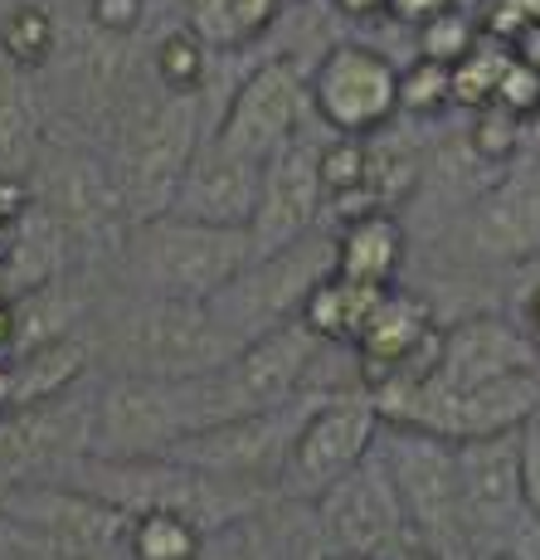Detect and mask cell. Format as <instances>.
<instances>
[{
    "instance_id": "obj_5",
    "label": "cell",
    "mask_w": 540,
    "mask_h": 560,
    "mask_svg": "<svg viewBox=\"0 0 540 560\" xmlns=\"http://www.w3.org/2000/svg\"><path fill=\"white\" fill-rule=\"evenodd\" d=\"M395 498L404 508L409 541L438 560H472L462 532V492H458V444L409 424H385L375 439Z\"/></svg>"
},
{
    "instance_id": "obj_14",
    "label": "cell",
    "mask_w": 540,
    "mask_h": 560,
    "mask_svg": "<svg viewBox=\"0 0 540 560\" xmlns=\"http://www.w3.org/2000/svg\"><path fill=\"white\" fill-rule=\"evenodd\" d=\"M312 113L337 137L385 132L399 113V63L361 39H341L312 63L307 73Z\"/></svg>"
},
{
    "instance_id": "obj_39",
    "label": "cell",
    "mask_w": 540,
    "mask_h": 560,
    "mask_svg": "<svg viewBox=\"0 0 540 560\" xmlns=\"http://www.w3.org/2000/svg\"><path fill=\"white\" fill-rule=\"evenodd\" d=\"M521 303H526V331H531L536 351H540V283L536 288H521Z\"/></svg>"
},
{
    "instance_id": "obj_12",
    "label": "cell",
    "mask_w": 540,
    "mask_h": 560,
    "mask_svg": "<svg viewBox=\"0 0 540 560\" xmlns=\"http://www.w3.org/2000/svg\"><path fill=\"white\" fill-rule=\"evenodd\" d=\"M321 400H327V395H307V400L268 409V415H244V419H230V424L200 429V434L180 439L166 458L210 472V478H224V482H244V488L278 492L302 424H307L312 409H317Z\"/></svg>"
},
{
    "instance_id": "obj_8",
    "label": "cell",
    "mask_w": 540,
    "mask_h": 560,
    "mask_svg": "<svg viewBox=\"0 0 540 560\" xmlns=\"http://www.w3.org/2000/svg\"><path fill=\"white\" fill-rule=\"evenodd\" d=\"M385 424H409L438 434L448 444H478V439L521 434L531 419H540V375H512V381L482 385H438L424 381L419 390L375 400Z\"/></svg>"
},
{
    "instance_id": "obj_27",
    "label": "cell",
    "mask_w": 540,
    "mask_h": 560,
    "mask_svg": "<svg viewBox=\"0 0 540 560\" xmlns=\"http://www.w3.org/2000/svg\"><path fill=\"white\" fill-rule=\"evenodd\" d=\"M210 536L176 512H142L132 516V560H204Z\"/></svg>"
},
{
    "instance_id": "obj_10",
    "label": "cell",
    "mask_w": 540,
    "mask_h": 560,
    "mask_svg": "<svg viewBox=\"0 0 540 560\" xmlns=\"http://www.w3.org/2000/svg\"><path fill=\"white\" fill-rule=\"evenodd\" d=\"M321 351H327V341L307 322H293V327H278L268 337H258L224 371L204 375L214 424H230V419H244V415H268V409L297 405L307 395H331L312 385Z\"/></svg>"
},
{
    "instance_id": "obj_2",
    "label": "cell",
    "mask_w": 540,
    "mask_h": 560,
    "mask_svg": "<svg viewBox=\"0 0 540 560\" xmlns=\"http://www.w3.org/2000/svg\"><path fill=\"white\" fill-rule=\"evenodd\" d=\"M122 264L142 298L214 303L254 264V240L248 230H214L161 214L122 230Z\"/></svg>"
},
{
    "instance_id": "obj_33",
    "label": "cell",
    "mask_w": 540,
    "mask_h": 560,
    "mask_svg": "<svg viewBox=\"0 0 540 560\" xmlns=\"http://www.w3.org/2000/svg\"><path fill=\"white\" fill-rule=\"evenodd\" d=\"M142 15H146V0H89L93 30H107V35H127V30H137Z\"/></svg>"
},
{
    "instance_id": "obj_1",
    "label": "cell",
    "mask_w": 540,
    "mask_h": 560,
    "mask_svg": "<svg viewBox=\"0 0 540 560\" xmlns=\"http://www.w3.org/2000/svg\"><path fill=\"white\" fill-rule=\"evenodd\" d=\"M73 488L93 492V498L113 502V508L142 516V512H176L196 522L204 536H230L239 526L258 522L278 492L268 488H244V482L210 478L200 468H186L176 458H132V463H107V458H83L69 478Z\"/></svg>"
},
{
    "instance_id": "obj_20",
    "label": "cell",
    "mask_w": 540,
    "mask_h": 560,
    "mask_svg": "<svg viewBox=\"0 0 540 560\" xmlns=\"http://www.w3.org/2000/svg\"><path fill=\"white\" fill-rule=\"evenodd\" d=\"M472 244L496 264L526 268L540 258V156H521L472 205Z\"/></svg>"
},
{
    "instance_id": "obj_41",
    "label": "cell",
    "mask_w": 540,
    "mask_h": 560,
    "mask_svg": "<svg viewBox=\"0 0 540 560\" xmlns=\"http://www.w3.org/2000/svg\"><path fill=\"white\" fill-rule=\"evenodd\" d=\"M345 15H375V10H385L390 0H337Z\"/></svg>"
},
{
    "instance_id": "obj_19",
    "label": "cell",
    "mask_w": 540,
    "mask_h": 560,
    "mask_svg": "<svg viewBox=\"0 0 540 560\" xmlns=\"http://www.w3.org/2000/svg\"><path fill=\"white\" fill-rule=\"evenodd\" d=\"M512 375H540V351L526 327L502 312H472L443 327V357L434 371L438 385H482Z\"/></svg>"
},
{
    "instance_id": "obj_11",
    "label": "cell",
    "mask_w": 540,
    "mask_h": 560,
    "mask_svg": "<svg viewBox=\"0 0 540 560\" xmlns=\"http://www.w3.org/2000/svg\"><path fill=\"white\" fill-rule=\"evenodd\" d=\"M380 429H385L380 409H375V400L361 385L331 390L327 400L312 409L307 424H302L293 458H287V468H283V482H278V498L297 502V508L321 502L345 472H355L375 454Z\"/></svg>"
},
{
    "instance_id": "obj_34",
    "label": "cell",
    "mask_w": 540,
    "mask_h": 560,
    "mask_svg": "<svg viewBox=\"0 0 540 560\" xmlns=\"http://www.w3.org/2000/svg\"><path fill=\"white\" fill-rule=\"evenodd\" d=\"M448 10H458V0H390L385 15L399 20V25H409V30H424L429 20L448 15Z\"/></svg>"
},
{
    "instance_id": "obj_44",
    "label": "cell",
    "mask_w": 540,
    "mask_h": 560,
    "mask_svg": "<svg viewBox=\"0 0 540 560\" xmlns=\"http://www.w3.org/2000/svg\"><path fill=\"white\" fill-rule=\"evenodd\" d=\"M521 273H526V288H536L540 283V258H536V264H526Z\"/></svg>"
},
{
    "instance_id": "obj_29",
    "label": "cell",
    "mask_w": 540,
    "mask_h": 560,
    "mask_svg": "<svg viewBox=\"0 0 540 560\" xmlns=\"http://www.w3.org/2000/svg\"><path fill=\"white\" fill-rule=\"evenodd\" d=\"M453 69H443L434 59H419L399 69V113H414V117H434L443 107H453Z\"/></svg>"
},
{
    "instance_id": "obj_7",
    "label": "cell",
    "mask_w": 540,
    "mask_h": 560,
    "mask_svg": "<svg viewBox=\"0 0 540 560\" xmlns=\"http://www.w3.org/2000/svg\"><path fill=\"white\" fill-rule=\"evenodd\" d=\"M327 278H337V234L317 230L302 244H293V249L254 258L210 307L220 312L224 327H230L244 347H254L268 331L302 322L312 293H317Z\"/></svg>"
},
{
    "instance_id": "obj_15",
    "label": "cell",
    "mask_w": 540,
    "mask_h": 560,
    "mask_svg": "<svg viewBox=\"0 0 540 560\" xmlns=\"http://www.w3.org/2000/svg\"><path fill=\"white\" fill-rule=\"evenodd\" d=\"M458 492L472 560H502L516 526L531 516L521 472V434L458 444Z\"/></svg>"
},
{
    "instance_id": "obj_3",
    "label": "cell",
    "mask_w": 540,
    "mask_h": 560,
    "mask_svg": "<svg viewBox=\"0 0 540 560\" xmlns=\"http://www.w3.org/2000/svg\"><path fill=\"white\" fill-rule=\"evenodd\" d=\"M244 351V341L224 327L210 303H176V298H142L113 341V375H146V381H204L224 371Z\"/></svg>"
},
{
    "instance_id": "obj_43",
    "label": "cell",
    "mask_w": 540,
    "mask_h": 560,
    "mask_svg": "<svg viewBox=\"0 0 540 560\" xmlns=\"http://www.w3.org/2000/svg\"><path fill=\"white\" fill-rule=\"evenodd\" d=\"M10 488H15V478H10L5 468H0V508H5V498H10Z\"/></svg>"
},
{
    "instance_id": "obj_13",
    "label": "cell",
    "mask_w": 540,
    "mask_h": 560,
    "mask_svg": "<svg viewBox=\"0 0 540 560\" xmlns=\"http://www.w3.org/2000/svg\"><path fill=\"white\" fill-rule=\"evenodd\" d=\"M312 526L327 546V560H395L404 546H414L380 454H371L327 498L312 502Z\"/></svg>"
},
{
    "instance_id": "obj_25",
    "label": "cell",
    "mask_w": 540,
    "mask_h": 560,
    "mask_svg": "<svg viewBox=\"0 0 540 560\" xmlns=\"http://www.w3.org/2000/svg\"><path fill=\"white\" fill-rule=\"evenodd\" d=\"M283 0H186V30L204 49H248L273 30Z\"/></svg>"
},
{
    "instance_id": "obj_40",
    "label": "cell",
    "mask_w": 540,
    "mask_h": 560,
    "mask_svg": "<svg viewBox=\"0 0 540 560\" xmlns=\"http://www.w3.org/2000/svg\"><path fill=\"white\" fill-rule=\"evenodd\" d=\"M15 409V371H10V361L0 357V419Z\"/></svg>"
},
{
    "instance_id": "obj_26",
    "label": "cell",
    "mask_w": 540,
    "mask_h": 560,
    "mask_svg": "<svg viewBox=\"0 0 540 560\" xmlns=\"http://www.w3.org/2000/svg\"><path fill=\"white\" fill-rule=\"evenodd\" d=\"M54 49H59V30H54L45 5L25 0V5L5 10V20H0V63L5 69L35 73L54 59Z\"/></svg>"
},
{
    "instance_id": "obj_18",
    "label": "cell",
    "mask_w": 540,
    "mask_h": 560,
    "mask_svg": "<svg viewBox=\"0 0 540 560\" xmlns=\"http://www.w3.org/2000/svg\"><path fill=\"white\" fill-rule=\"evenodd\" d=\"M321 214H327V190H321V176H317V147L297 137L287 152H278L263 166L258 214H254V224H248L254 258L293 249L307 234H317Z\"/></svg>"
},
{
    "instance_id": "obj_28",
    "label": "cell",
    "mask_w": 540,
    "mask_h": 560,
    "mask_svg": "<svg viewBox=\"0 0 540 560\" xmlns=\"http://www.w3.org/2000/svg\"><path fill=\"white\" fill-rule=\"evenodd\" d=\"M516 54H502L492 45V39H482L478 49L468 54V59L453 69V98L462 107H472V113H482V107L496 103V89H502L506 69H512Z\"/></svg>"
},
{
    "instance_id": "obj_24",
    "label": "cell",
    "mask_w": 540,
    "mask_h": 560,
    "mask_svg": "<svg viewBox=\"0 0 540 560\" xmlns=\"http://www.w3.org/2000/svg\"><path fill=\"white\" fill-rule=\"evenodd\" d=\"M385 298H390V288H365V283H345V278H327V283L312 293L302 322H307L327 347L355 351V341L365 337V327H371V317L380 312Z\"/></svg>"
},
{
    "instance_id": "obj_22",
    "label": "cell",
    "mask_w": 540,
    "mask_h": 560,
    "mask_svg": "<svg viewBox=\"0 0 540 560\" xmlns=\"http://www.w3.org/2000/svg\"><path fill=\"white\" fill-rule=\"evenodd\" d=\"M331 234H337V278L365 288H395V273L404 264V224L390 210H361Z\"/></svg>"
},
{
    "instance_id": "obj_17",
    "label": "cell",
    "mask_w": 540,
    "mask_h": 560,
    "mask_svg": "<svg viewBox=\"0 0 540 560\" xmlns=\"http://www.w3.org/2000/svg\"><path fill=\"white\" fill-rule=\"evenodd\" d=\"M93 458V390L10 409L0 419V468L15 482H59Z\"/></svg>"
},
{
    "instance_id": "obj_21",
    "label": "cell",
    "mask_w": 540,
    "mask_h": 560,
    "mask_svg": "<svg viewBox=\"0 0 540 560\" xmlns=\"http://www.w3.org/2000/svg\"><path fill=\"white\" fill-rule=\"evenodd\" d=\"M258 190H263V166L230 152L220 137H204L171 214L190 224H214V230H248L258 214Z\"/></svg>"
},
{
    "instance_id": "obj_32",
    "label": "cell",
    "mask_w": 540,
    "mask_h": 560,
    "mask_svg": "<svg viewBox=\"0 0 540 560\" xmlns=\"http://www.w3.org/2000/svg\"><path fill=\"white\" fill-rule=\"evenodd\" d=\"M521 137H526V117H516L512 107L492 103V107H482V113H472L468 147L482 161H512L516 147H521Z\"/></svg>"
},
{
    "instance_id": "obj_31",
    "label": "cell",
    "mask_w": 540,
    "mask_h": 560,
    "mask_svg": "<svg viewBox=\"0 0 540 560\" xmlns=\"http://www.w3.org/2000/svg\"><path fill=\"white\" fill-rule=\"evenodd\" d=\"M478 45H482V30L472 25L462 10H448V15L429 20V25L419 30V59H434L443 69H458Z\"/></svg>"
},
{
    "instance_id": "obj_4",
    "label": "cell",
    "mask_w": 540,
    "mask_h": 560,
    "mask_svg": "<svg viewBox=\"0 0 540 560\" xmlns=\"http://www.w3.org/2000/svg\"><path fill=\"white\" fill-rule=\"evenodd\" d=\"M214 424L204 381H146V375H107L93 390V458L132 463L166 458L180 439Z\"/></svg>"
},
{
    "instance_id": "obj_6",
    "label": "cell",
    "mask_w": 540,
    "mask_h": 560,
    "mask_svg": "<svg viewBox=\"0 0 540 560\" xmlns=\"http://www.w3.org/2000/svg\"><path fill=\"white\" fill-rule=\"evenodd\" d=\"M204 137L210 132L200 127L196 93H166L151 113L137 117V127L122 142V161H117V180H113L127 224L171 214Z\"/></svg>"
},
{
    "instance_id": "obj_45",
    "label": "cell",
    "mask_w": 540,
    "mask_h": 560,
    "mask_svg": "<svg viewBox=\"0 0 540 560\" xmlns=\"http://www.w3.org/2000/svg\"><path fill=\"white\" fill-rule=\"evenodd\" d=\"M204 560H214V556H204Z\"/></svg>"
},
{
    "instance_id": "obj_16",
    "label": "cell",
    "mask_w": 540,
    "mask_h": 560,
    "mask_svg": "<svg viewBox=\"0 0 540 560\" xmlns=\"http://www.w3.org/2000/svg\"><path fill=\"white\" fill-rule=\"evenodd\" d=\"M307 73L312 69H302L287 54L283 59H263L239 89H234L220 127H214L210 137H220L230 152L268 166L278 152H287L302 137V122H307V113H312Z\"/></svg>"
},
{
    "instance_id": "obj_42",
    "label": "cell",
    "mask_w": 540,
    "mask_h": 560,
    "mask_svg": "<svg viewBox=\"0 0 540 560\" xmlns=\"http://www.w3.org/2000/svg\"><path fill=\"white\" fill-rule=\"evenodd\" d=\"M395 560H438V556H429L424 546H404V551H399Z\"/></svg>"
},
{
    "instance_id": "obj_37",
    "label": "cell",
    "mask_w": 540,
    "mask_h": 560,
    "mask_svg": "<svg viewBox=\"0 0 540 560\" xmlns=\"http://www.w3.org/2000/svg\"><path fill=\"white\" fill-rule=\"evenodd\" d=\"M0 560H45V556L25 541V532L10 516H0Z\"/></svg>"
},
{
    "instance_id": "obj_23",
    "label": "cell",
    "mask_w": 540,
    "mask_h": 560,
    "mask_svg": "<svg viewBox=\"0 0 540 560\" xmlns=\"http://www.w3.org/2000/svg\"><path fill=\"white\" fill-rule=\"evenodd\" d=\"M89 365H93V341L83 337V327L10 357V371H15V409L73 395L83 385V375H89Z\"/></svg>"
},
{
    "instance_id": "obj_30",
    "label": "cell",
    "mask_w": 540,
    "mask_h": 560,
    "mask_svg": "<svg viewBox=\"0 0 540 560\" xmlns=\"http://www.w3.org/2000/svg\"><path fill=\"white\" fill-rule=\"evenodd\" d=\"M204 49L196 35H190L186 25L171 30V35H161L156 45V73L161 83H166V93H196L204 83Z\"/></svg>"
},
{
    "instance_id": "obj_35",
    "label": "cell",
    "mask_w": 540,
    "mask_h": 560,
    "mask_svg": "<svg viewBox=\"0 0 540 560\" xmlns=\"http://www.w3.org/2000/svg\"><path fill=\"white\" fill-rule=\"evenodd\" d=\"M521 472H526V502L540 516V419L521 429Z\"/></svg>"
},
{
    "instance_id": "obj_36",
    "label": "cell",
    "mask_w": 540,
    "mask_h": 560,
    "mask_svg": "<svg viewBox=\"0 0 540 560\" xmlns=\"http://www.w3.org/2000/svg\"><path fill=\"white\" fill-rule=\"evenodd\" d=\"M502 560H540V516L536 512L516 526V536H512V546H506Z\"/></svg>"
},
{
    "instance_id": "obj_38",
    "label": "cell",
    "mask_w": 540,
    "mask_h": 560,
    "mask_svg": "<svg viewBox=\"0 0 540 560\" xmlns=\"http://www.w3.org/2000/svg\"><path fill=\"white\" fill-rule=\"evenodd\" d=\"M0 357H15V303L0 293Z\"/></svg>"
},
{
    "instance_id": "obj_9",
    "label": "cell",
    "mask_w": 540,
    "mask_h": 560,
    "mask_svg": "<svg viewBox=\"0 0 540 560\" xmlns=\"http://www.w3.org/2000/svg\"><path fill=\"white\" fill-rule=\"evenodd\" d=\"M0 516L45 560H132V512L73 482H15Z\"/></svg>"
}]
</instances>
